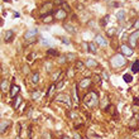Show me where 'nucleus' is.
Wrapping results in <instances>:
<instances>
[{"label":"nucleus","mask_w":139,"mask_h":139,"mask_svg":"<svg viewBox=\"0 0 139 139\" xmlns=\"http://www.w3.org/2000/svg\"><path fill=\"white\" fill-rule=\"evenodd\" d=\"M108 22H109V15H106V17H104V18H102V20L100 22V24H101L102 27H105Z\"/></svg>","instance_id":"7c9ffc66"},{"label":"nucleus","mask_w":139,"mask_h":139,"mask_svg":"<svg viewBox=\"0 0 139 139\" xmlns=\"http://www.w3.org/2000/svg\"><path fill=\"white\" fill-rule=\"evenodd\" d=\"M89 51L91 53H98V51H96V46H95V43H89Z\"/></svg>","instance_id":"b1692460"},{"label":"nucleus","mask_w":139,"mask_h":139,"mask_svg":"<svg viewBox=\"0 0 139 139\" xmlns=\"http://www.w3.org/2000/svg\"><path fill=\"white\" fill-rule=\"evenodd\" d=\"M61 139H70L68 137H63V138H61Z\"/></svg>","instance_id":"3c124183"},{"label":"nucleus","mask_w":139,"mask_h":139,"mask_svg":"<svg viewBox=\"0 0 139 139\" xmlns=\"http://www.w3.org/2000/svg\"><path fill=\"white\" fill-rule=\"evenodd\" d=\"M87 67H98V62L94 60H91V58H87V61H86V63H85Z\"/></svg>","instance_id":"f3484780"},{"label":"nucleus","mask_w":139,"mask_h":139,"mask_svg":"<svg viewBox=\"0 0 139 139\" xmlns=\"http://www.w3.org/2000/svg\"><path fill=\"white\" fill-rule=\"evenodd\" d=\"M40 42H42V44H44V46H51V42L47 40L46 38H40Z\"/></svg>","instance_id":"4c0bfd02"},{"label":"nucleus","mask_w":139,"mask_h":139,"mask_svg":"<svg viewBox=\"0 0 139 139\" xmlns=\"http://www.w3.org/2000/svg\"><path fill=\"white\" fill-rule=\"evenodd\" d=\"M4 1H8V3H10V1H11V0H4Z\"/></svg>","instance_id":"864d4df0"},{"label":"nucleus","mask_w":139,"mask_h":139,"mask_svg":"<svg viewBox=\"0 0 139 139\" xmlns=\"http://www.w3.org/2000/svg\"><path fill=\"white\" fill-rule=\"evenodd\" d=\"M61 71H57V72H54L53 75H52V80L53 81H60V80H62V79H60V76H61Z\"/></svg>","instance_id":"4be33fe9"},{"label":"nucleus","mask_w":139,"mask_h":139,"mask_svg":"<svg viewBox=\"0 0 139 139\" xmlns=\"http://www.w3.org/2000/svg\"><path fill=\"white\" fill-rule=\"evenodd\" d=\"M104 76H105V79H109V75H108L106 72H104Z\"/></svg>","instance_id":"8fccbe9b"},{"label":"nucleus","mask_w":139,"mask_h":139,"mask_svg":"<svg viewBox=\"0 0 139 139\" xmlns=\"http://www.w3.org/2000/svg\"><path fill=\"white\" fill-rule=\"evenodd\" d=\"M73 138H75V139H82V138H81V135H80V134H77V133L73 135Z\"/></svg>","instance_id":"49530a36"},{"label":"nucleus","mask_w":139,"mask_h":139,"mask_svg":"<svg viewBox=\"0 0 139 139\" xmlns=\"http://www.w3.org/2000/svg\"><path fill=\"white\" fill-rule=\"evenodd\" d=\"M33 57H34V53H32V54H29V56H28V60L32 61V58H33Z\"/></svg>","instance_id":"de8ad7c7"},{"label":"nucleus","mask_w":139,"mask_h":139,"mask_svg":"<svg viewBox=\"0 0 139 139\" xmlns=\"http://www.w3.org/2000/svg\"><path fill=\"white\" fill-rule=\"evenodd\" d=\"M138 71H139V60H137L133 63V66H131V72L133 73H138Z\"/></svg>","instance_id":"6ab92c4d"},{"label":"nucleus","mask_w":139,"mask_h":139,"mask_svg":"<svg viewBox=\"0 0 139 139\" xmlns=\"http://www.w3.org/2000/svg\"><path fill=\"white\" fill-rule=\"evenodd\" d=\"M63 85H65V80H60V81H58V84L56 85V89L61 90L62 87H63Z\"/></svg>","instance_id":"2f4dec72"},{"label":"nucleus","mask_w":139,"mask_h":139,"mask_svg":"<svg viewBox=\"0 0 139 139\" xmlns=\"http://www.w3.org/2000/svg\"><path fill=\"white\" fill-rule=\"evenodd\" d=\"M115 32H116V29H115V28H111V29L108 30V36H109V37H111V36H113Z\"/></svg>","instance_id":"ea45409f"},{"label":"nucleus","mask_w":139,"mask_h":139,"mask_svg":"<svg viewBox=\"0 0 139 139\" xmlns=\"http://www.w3.org/2000/svg\"><path fill=\"white\" fill-rule=\"evenodd\" d=\"M54 18H56L57 20H65L66 18H67V11H66V10H63L62 8L57 9L56 14H54Z\"/></svg>","instance_id":"0eeeda50"},{"label":"nucleus","mask_w":139,"mask_h":139,"mask_svg":"<svg viewBox=\"0 0 139 139\" xmlns=\"http://www.w3.org/2000/svg\"><path fill=\"white\" fill-rule=\"evenodd\" d=\"M105 110H106V111H109L111 115H115V106H114V105H109V106H106Z\"/></svg>","instance_id":"393cba45"},{"label":"nucleus","mask_w":139,"mask_h":139,"mask_svg":"<svg viewBox=\"0 0 139 139\" xmlns=\"http://www.w3.org/2000/svg\"><path fill=\"white\" fill-rule=\"evenodd\" d=\"M6 87H8V81L5 79L1 80V90L3 91H6Z\"/></svg>","instance_id":"cd10ccee"},{"label":"nucleus","mask_w":139,"mask_h":139,"mask_svg":"<svg viewBox=\"0 0 139 139\" xmlns=\"http://www.w3.org/2000/svg\"><path fill=\"white\" fill-rule=\"evenodd\" d=\"M66 57H67V60L68 61H73V60H76V58H77V56H76L75 53H67V54H66Z\"/></svg>","instance_id":"c756f323"},{"label":"nucleus","mask_w":139,"mask_h":139,"mask_svg":"<svg viewBox=\"0 0 139 139\" xmlns=\"http://www.w3.org/2000/svg\"><path fill=\"white\" fill-rule=\"evenodd\" d=\"M23 72H24V73H29V67H28V66H24V67H23Z\"/></svg>","instance_id":"37998d69"},{"label":"nucleus","mask_w":139,"mask_h":139,"mask_svg":"<svg viewBox=\"0 0 139 139\" xmlns=\"http://www.w3.org/2000/svg\"><path fill=\"white\" fill-rule=\"evenodd\" d=\"M40 18L43 20V23H52L53 22V15L52 14H47V15H40Z\"/></svg>","instance_id":"4468645a"},{"label":"nucleus","mask_w":139,"mask_h":139,"mask_svg":"<svg viewBox=\"0 0 139 139\" xmlns=\"http://www.w3.org/2000/svg\"><path fill=\"white\" fill-rule=\"evenodd\" d=\"M43 139H52V134H51L50 131L43 133Z\"/></svg>","instance_id":"c9c22d12"},{"label":"nucleus","mask_w":139,"mask_h":139,"mask_svg":"<svg viewBox=\"0 0 139 139\" xmlns=\"http://www.w3.org/2000/svg\"><path fill=\"white\" fill-rule=\"evenodd\" d=\"M10 125H11V121L10 120H1V125H0V131H1V134H4L8 128H9Z\"/></svg>","instance_id":"1a4fd4ad"},{"label":"nucleus","mask_w":139,"mask_h":139,"mask_svg":"<svg viewBox=\"0 0 139 139\" xmlns=\"http://www.w3.org/2000/svg\"><path fill=\"white\" fill-rule=\"evenodd\" d=\"M54 89H56V85L53 84V85H51V87H50V90H48V92L46 94V96H51L52 95V92L54 91Z\"/></svg>","instance_id":"473e14b6"},{"label":"nucleus","mask_w":139,"mask_h":139,"mask_svg":"<svg viewBox=\"0 0 139 139\" xmlns=\"http://www.w3.org/2000/svg\"><path fill=\"white\" fill-rule=\"evenodd\" d=\"M72 94H73V100L76 101V104H79V95L76 94V86H73V89H72Z\"/></svg>","instance_id":"c85d7f7f"},{"label":"nucleus","mask_w":139,"mask_h":139,"mask_svg":"<svg viewBox=\"0 0 139 139\" xmlns=\"http://www.w3.org/2000/svg\"><path fill=\"white\" fill-rule=\"evenodd\" d=\"M17 139H20V138H17Z\"/></svg>","instance_id":"6e6d98bb"},{"label":"nucleus","mask_w":139,"mask_h":139,"mask_svg":"<svg viewBox=\"0 0 139 139\" xmlns=\"http://www.w3.org/2000/svg\"><path fill=\"white\" fill-rule=\"evenodd\" d=\"M82 48H84V50H85V51H87V48H89V44L84 42V43H82Z\"/></svg>","instance_id":"a18cd8bd"},{"label":"nucleus","mask_w":139,"mask_h":139,"mask_svg":"<svg viewBox=\"0 0 139 139\" xmlns=\"http://www.w3.org/2000/svg\"><path fill=\"white\" fill-rule=\"evenodd\" d=\"M76 68L79 70V71H84L85 70V63L81 62V61H77L76 62Z\"/></svg>","instance_id":"5701e85b"},{"label":"nucleus","mask_w":139,"mask_h":139,"mask_svg":"<svg viewBox=\"0 0 139 139\" xmlns=\"http://www.w3.org/2000/svg\"><path fill=\"white\" fill-rule=\"evenodd\" d=\"M19 90H20L19 86H17V85H11V87H10V98H13V99L17 98Z\"/></svg>","instance_id":"f8f14e48"},{"label":"nucleus","mask_w":139,"mask_h":139,"mask_svg":"<svg viewBox=\"0 0 139 139\" xmlns=\"http://www.w3.org/2000/svg\"><path fill=\"white\" fill-rule=\"evenodd\" d=\"M38 81H39V75L36 72V73H33V76H32V82H33V84H38Z\"/></svg>","instance_id":"a878e982"},{"label":"nucleus","mask_w":139,"mask_h":139,"mask_svg":"<svg viewBox=\"0 0 139 139\" xmlns=\"http://www.w3.org/2000/svg\"><path fill=\"white\" fill-rule=\"evenodd\" d=\"M110 62H111L113 67H121V66H124L127 63V60H125V57L123 54H115V56L111 57Z\"/></svg>","instance_id":"f03ea898"},{"label":"nucleus","mask_w":139,"mask_h":139,"mask_svg":"<svg viewBox=\"0 0 139 139\" xmlns=\"http://www.w3.org/2000/svg\"><path fill=\"white\" fill-rule=\"evenodd\" d=\"M56 101H58V102H63V104H66L68 108H71V105H72V101H71V96L67 95V94H58L57 96H56Z\"/></svg>","instance_id":"20e7f679"},{"label":"nucleus","mask_w":139,"mask_h":139,"mask_svg":"<svg viewBox=\"0 0 139 139\" xmlns=\"http://www.w3.org/2000/svg\"><path fill=\"white\" fill-rule=\"evenodd\" d=\"M116 18H118L119 22H123L124 18H125V11H124V10H119V11L116 13Z\"/></svg>","instance_id":"aec40b11"},{"label":"nucleus","mask_w":139,"mask_h":139,"mask_svg":"<svg viewBox=\"0 0 139 139\" xmlns=\"http://www.w3.org/2000/svg\"><path fill=\"white\" fill-rule=\"evenodd\" d=\"M63 28L67 30L68 33H71V34H75L76 33V30H75V28L71 25V24H63Z\"/></svg>","instance_id":"a211bd4d"},{"label":"nucleus","mask_w":139,"mask_h":139,"mask_svg":"<svg viewBox=\"0 0 139 139\" xmlns=\"http://www.w3.org/2000/svg\"><path fill=\"white\" fill-rule=\"evenodd\" d=\"M47 54H48V56H54V57H57V56H58V51L51 48V50H47Z\"/></svg>","instance_id":"412c9836"},{"label":"nucleus","mask_w":139,"mask_h":139,"mask_svg":"<svg viewBox=\"0 0 139 139\" xmlns=\"http://www.w3.org/2000/svg\"><path fill=\"white\" fill-rule=\"evenodd\" d=\"M129 128H130L131 130L138 129V128H139V123H138V120H137V119H131V120H130V123H129Z\"/></svg>","instance_id":"2eb2a0df"},{"label":"nucleus","mask_w":139,"mask_h":139,"mask_svg":"<svg viewBox=\"0 0 139 139\" xmlns=\"http://www.w3.org/2000/svg\"><path fill=\"white\" fill-rule=\"evenodd\" d=\"M133 27H134L135 29H139V19H138V20H135V23L133 24Z\"/></svg>","instance_id":"79ce46f5"},{"label":"nucleus","mask_w":139,"mask_h":139,"mask_svg":"<svg viewBox=\"0 0 139 139\" xmlns=\"http://www.w3.org/2000/svg\"><path fill=\"white\" fill-rule=\"evenodd\" d=\"M137 120H138V121H139V114H138V115H137Z\"/></svg>","instance_id":"603ef678"},{"label":"nucleus","mask_w":139,"mask_h":139,"mask_svg":"<svg viewBox=\"0 0 139 139\" xmlns=\"http://www.w3.org/2000/svg\"><path fill=\"white\" fill-rule=\"evenodd\" d=\"M123 79H124V81H125L127 84H130V82L133 81V77H131V75H128V73H125Z\"/></svg>","instance_id":"bb28decb"},{"label":"nucleus","mask_w":139,"mask_h":139,"mask_svg":"<svg viewBox=\"0 0 139 139\" xmlns=\"http://www.w3.org/2000/svg\"><path fill=\"white\" fill-rule=\"evenodd\" d=\"M13 38H14V32H13V30H6L5 34H4V40H5L6 43H9V42L13 40Z\"/></svg>","instance_id":"ddd939ff"},{"label":"nucleus","mask_w":139,"mask_h":139,"mask_svg":"<svg viewBox=\"0 0 139 139\" xmlns=\"http://www.w3.org/2000/svg\"><path fill=\"white\" fill-rule=\"evenodd\" d=\"M95 43H98V44L102 46V47H106V46H108V40L105 39L102 36H100V34H98V36L95 37Z\"/></svg>","instance_id":"9d476101"},{"label":"nucleus","mask_w":139,"mask_h":139,"mask_svg":"<svg viewBox=\"0 0 139 139\" xmlns=\"http://www.w3.org/2000/svg\"><path fill=\"white\" fill-rule=\"evenodd\" d=\"M60 39L62 40V43H65V44H70L71 42H70L68 38H66V37H60Z\"/></svg>","instance_id":"e433bc0d"},{"label":"nucleus","mask_w":139,"mask_h":139,"mask_svg":"<svg viewBox=\"0 0 139 139\" xmlns=\"http://www.w3.org/2000/svg\"><path fill=\"white\" fill-rule=\"evenodd\" d=\"M53 3L52 1H47L46 4H43L42 5V8H40V15H47V14H52V11H53Z\"/></svg>","instance_id":"39448f33"},{"label":"nucleus","mask_w":139,"mask_h":139,"mask_svg":"<svg viewBox=\"0 0 139 139\" xmlns=\"http://www.w3.org/2000/svg\"><path fill=\"white\" fill-rule=\"evenodd\" d=\"M84 102L87 108H95L99 105V95L95 91H90L84 96Z\"/></svg>","instance_id":"f257e3e1"},{"label":"nucleus","mask_w":139,"mask_h":139,"mask_svg":"<svg viewBox=\"0 0 139 139\" xmlns=\"http://www.w3.org/2000/svg\"><path fill=\"white\" fill-rule=\"evenodd\" d=\"M61 6H62V9H63V10H66L67 13H70V11H71V9H70V5L67 4V3H63V4L61 5Z\"/></svg>","instance_id":"72a5a7b5"},{"label":"nucleus","mask_w":139,"mask_h":139,"mask_svg":"<svg viewBox=\"0 0 139 139\" xmlns=\"http://www.w3.org/2000/svg\"><path fill=\"white\" fill-rule=\"evenodd\" d=\"M106 1H110V0H106Z\"/></svg>","instance_id":"5fc2aeb1"},{"label":"nucleus","mask_w":139,"mask_h":139,"mask_svg":"<svg viewBox=\"0 0 139 139\" xmlns=\"http://www.w3.org/2000/svg\"><path fill=\"white\" fill-rule=\"evenodd\" d=\"M120 4L119 3H110V6H114V8H118Z\"/></svg>","instance_id":"c03bdc74"},{"label":"nucleus","mask_w":139,"mask_h":139,"mask_svg":"<svg viewBox=\"0 0 139 139\" xmlns=\"http://www.w3.org/2000/svg\"><path fill=\"white\" fill-rule=\"evenodd\" d=\"M66 58H67L66 56H61V57H60V61H58V62H60L61 65H62V63H65V62H66Z\"/></svg>","instance_id":"a19ab883"},{"label":"nucleus","mask_w":139,"mask_h":139,"mask_svg":"<svg viewBox=\"0 0 139 139\" xmlns=\"http://www.w3.org/2000/svg\"><path fill=\"white\" fill-rule=\"evenodd\" d=\"M120 51H121V53H123L124 56H131V54L134 53L133 47H130L128 44H123V46L120 47Z\"/></svg>","instance_id":"6e6552de"},{"label":"nucleus","mask_w":139,"mask_h":139,"mask_svg":"<svg viewBox=\"0 0 139 139\" xmlns=\"http://www.w3.org/2000/svg\"><path fill=\"white\" fill-rule=\"evenodd\" d=\"M134 104H135V105H138V106H139V99H134Z\"/></svg>","instance_id":"09e8293b"},{"label":"nucleus","mask_w":139,"mask_h":139,"mask_svg":"<svg viewBox=\"0 0 139 139\" xmlns=\"http://www.w3.org/2000/svg\"><path fill=\"white\" fill-rule=\"evenodd\" d=\"M20 102H22V98L20 96H17V98H14V101H13V108L14 109H18L20 105Z\"/></svg>","instance_id":"dca6fc26"},{"label":"nucleus","mask_w":139,"mask_h":139,"mask_svg":"<svg viewBox=\"0 0 139 139\" xmlns=\"http://www.w3.org/2000/svg\"><path fill=\"white\" fill-rule=\"evenodd\" d=\"M139 39V29L133 32L129 36V43H130V47H135L137 46V40Z\"/></svg>","instance_id":"423d86ee"},{"label":"nucleus","mask_w":139,"mask_h":139,"mask_svg":"<svg viewBox=\"0 0 139 139\" xmlns=\"http://www.w3.org/2000/svg\"><path fill=\"white\" fill-rule=\"evenodd\" d=\"M32 98H33V99H38V98H39V91H34V92L32 94Z\"/></svg>","instance_id":"58836bf2"},{"label":"nucleus","mask_w":139,"mask_h":139,"mask_svg":"<svg viewBox=\"0 0 139 139\" xmlns=\"http://www.w3.org/2000/svg\"><path fill=\"white\" fill-rule=\"evenodd\" d=\"M32 138H33V128L29 127L28 128V139H32Z\"/></svg>","instance_id":"f704fd0d"},{"label":"nucleus","mask_w":139,"mask_h":139,"mask_svg":"<svg viewBox=\"0 0 139 139\" xmlns=\"http://www.w3.org/2000/svg\"><path fill=\"white\" fill-rule=\"evenodd\" d=\"M37 34H38V29H30L27 30V33L24 34V39L27 44H32L37 40Z\"/></svg>","instance_id":"7ed1b4c3"},{"label":"nucleus","mask_w":139,"mask_h":139,"mask_svg":"<svg viewBox=\"0 0 139 139\" xmlns=\"http://www.w3.org/2000/svg\"><path fill=\"white\" fill-rule=\"evenodd\" d=\"M91 79H89V77H86V79H82L81 81H80V87L81 89H87V87H90L91 86Z\"/></svg>","instance_id":"9b49d317"}]
</instances>
